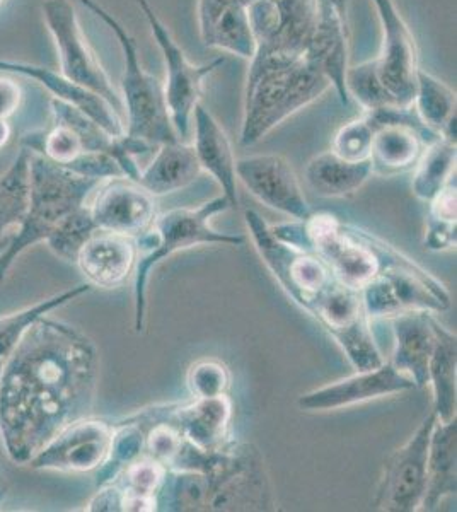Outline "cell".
<instances>
[{"label":"cell","instance_id":"6da1fadb","mask_svg":"<svg viewBox=\"0 0 457 512\" xmlns=\"http://www.w3.org/2000/svg\"><path fill=\"white\" fill-rule=\"evenodd\" d=\"M98 352L74 326L43 315L0 371V429L7 453L29 463L93 405Z\"/></svg>","mask_w":457,"mask_h":512},{"label":"cell","instance_id":"7a4b0ae2","mask_svg":"<svg viewBox=\"0 0 457 512\" xmlns=\"http://www.w3.org/2000/svg\"><path fill=\"white\" fill-rule=\"evenodd\" d=\"M331 86L330 77L318 60L251 65L244 93L241 146H255L277 125L321 98Z\"/></svg>","mask_w":457,"mask_h":512},{"label":"cell","instance_id":"3957f363","mask_svg":"<svg viewBox=\"0 0 457 512\" xmlns=\"http://www.w3.org/2000/svg\"><path fill=\"white\" fill-rule=\"evenodd\" d=\"M101 181L79 175L67 166L31 152L28 214L19 226V233L0 255V282L6 279L12 263L26 248L43 239L47 241L60 222L84 207Z\"/></svg>","mask_w":457,"mask_h":512},{"label":"cell","instance_id":"277c9868","mask_svg":"<svg viewBox=\"0 0 457 512\" xmlns=\"http://www.w3.org/2000/svg\"><path fill=\"white\" fill-rule=\"evenodd\" d=\"M231 209L227 198H214L198 209H174L156 217L154 226L135 239L137 263H135V330L144 332L147 311V284L152 270L178 251L198 245L239 246L246 243L241 234L219 233L210 226V219L224 210Z\"/></svg>","mask_w":457,"mask_h":512},{"label":"cell","instance_id":"5b68a950","mask_svg":"<svg viewBox=\"0 0 457 512\" xmlns=\"http://www.w3.org/2000/svg\"><path fill=\"white\" fill-rule=\"evenodd\" d=\"M96 18L110 28L122 48L125 70L122 77L123 108L127 110V135L159 147L169 142H180L169 118L162 82L149 74L140 62L139 47L118 19L99 6L96 0H81Z\"/></svg>","mask_w":457,"mask_h":512},{"label":"cell","instance_id":"8992f818","mask_svg":"<svg viewBox=\"0 0 457 512\" xmlns=\"http://www.w3.org/2000/svg\"><path fill=\"white\" fill-rule=\"evenodd\" d=\"M137 4L140 11L144 12L145 19L151 26L152 36L161 50L166 65V81L162 84L164 101L174 132L180 142H185L190 137L193 110L202 98L203 81L226 64V57L212 60L210 64H193L169 33L168 26L162 23V19L152 9L151 4L147 0H137Z\"/></svg>","mask_w":457,"mask_h":512},{"label":"cell","instance_id":"52a82bcc","mask_svg":"<svg viewBox=\"0 0 457 512\" xmlns=\"http://www.w3.org/2000/svg\"><path fill=\"white\" fill-rule=\"evenodd\" d=\"M41 12L57 48L60 74L69 81L101 94L116 110H122V94H118L105 67L99 62L98 55L89 45L72 2L45 0L41 4Z\"/></svg>","mask_w":457,"mask_h":512},{"label":"cell","instance_id":"ba28073f","mask_svg":"<svg viewBox=\"0 0 457 512\" xmlns=\"http://www.w3.org/2000/svg\"><path fill=\"white\" fill-rule=\"evenodd\" d=\"M360 296L369 320L393 318L406 311L440 313L451 306L446 287L415 262L384 268Z\"/></svg>","mask_w":457,"mask_h":512},{"label":"cell","instance_id":"9c48e42d","mask_svg":"<svg viewBox=\"0 0 457 512\" xmlns=\"http://www.w3.org/2000/svg\"><path fill=\"white\" fill-rule=\"evenodd\" d=\"M381 23V52L372 60L389 105L411 108L417 93L418 50L410 26L394 0H372Z\"/></svg>","mask_w":457,"mask_h":512},{"label":"cell","instance_id":"30bf717a","mask_svg":"<svg viewBox=\"0 0 457 512\" xmlns=\"http://www.w3.org/2000/svg\"><path fill=\"white\" fill-rule=\"evenodd\" d=\"M435 422L437 414L432 410L413 436L384 461L372 499V507L376 511H420L427 483L430 436Z\"/></svg>","mask_w":457,"mask_h":512},{"label":"cell","instance_id":"8fae6325","mask_svg":"<svg viewBox=\"0 0 457 512\" xmlns=\"http://www.w3.org/2000/svg\"><path fill=\"white\" fill-rule=\"evenodd\" d=\"M89 198L87 209L98 231L137 239L156 221V198L127 176L106 178Z\"/></svg>","mask_w":457,"mask_h":512},{"label":"cell","instance_id":"7c38bea8","mask_svg":"<svg viewBox=\"0 0 457 512\" xmlns=\"http://www.w3.org/2000/svg\"><path fill=\"white\" fill-rule=\"evenodd\" d=\"M236 176L253 197L270 209L278 210L296 221L313 216L296 171L289 161L277 154L249 156L236 161Z\"/></svg>","mask_w":457,"mask_h":512},{"label":"cell","instance_id":"4fadbf2b","mask_svg":"<svg viewBox=\"0 0 457 512\" xmlns=\"http://www.w3.org/2000/svg\"><path fill=\"white\" fill-rule=\"evenodd\" d=\"M113 427L99 420H77L35 454L29 463L41 470L91 472L110 453Z\"/></svg>","mask_w":457,"mask_h":512},{"label":"cell","instance_id":"5bb4252c","mask_svg":"<svg viewBox=\"0 0 457 512\" xmlns=\"http://www.w3.org/2000/svg\"><path fill=\"white\" fill-rule=\"evenodd\" d=\"M415 388L417 386L406 374L400 373L391 362L386 361L376 369L357 371L350 378L304 393L299 396L297 405L304 412H330Z\"/></svg>","mask_w":457,"mask_h":512},{"label":"cell","instance_id":"9a60e30c","mask_svg":"<svg viewBox=\"0 0 457 512\" xmlns=\"http://www.w3.org/2000/svg\"><path fill=\"white\" fill-rule=\"evenodd\" d=\"M139 417L149 422H168L197 448L219 451L229 444L227 432L232 417V403L227 395L197 398L190 405L151 408L139 414Z\"/></svg>","mask_w":457,"mask_h":512},{"label":"cell","instance_id":"2e32d148","mask_svg":"<svg viewBox=\"0 0 457 512\" xmlns=\"http://www.w3.org/2000/svg\"><path fill=\"white\" fill-rule=\"evenodd\" d=\"M0 72L28 77L38 82L52 94L53 98L74 106L76 110L81 111L82 115L93 120L105 134L110 135L111 139H122L127 135L125 123L108 99L94 93L91 89L84 88L81 84L69 81L60 72H53L52 69L41 67V65L2 59H0Z\"/></svg>","mask_w":457,"mask_h":512},{"label":"cell","instance_id":"e0dca14e","mask_svg":"<svg viewBox=\"0 0 457 512\" xmlns=\"http://www.w3.org/2000/svg\"><path fill=\"white\" fill-rule=\"evenodd\" d=\"M198 26L205 47L246 60L255 57L246 0H198Z\"/></svg>","mask_w":457,"mask_h":512},{"label":"cell","instance_id":"ac0fdd59","mask_svg":"<svg viewBox=\"0 0 457 512\" xmlns=\"http://www.w3.org/2000/svg\"><path fill=\"white\" fill-rule=\"evenodd\" d=\"M137 256L139 250L134 238L96 231L82 246L76 263L89 286L116 289L127 282Z\"/></svg>","mask_w":457,"mask_h":512},{"label":"cell","instance_id":"d6986e66","mask_svg":"<svg viewBox=\"0 0 457 512\" xmlns=\"http://www.w3.org/2000/svg\"><path fill=\"white\" fill-rule=\"evenodd\" d=\"M191 122H195L193 149L202 171L209 173L219 183L231 209H236L239 205L236 158L226 130L220 127V123L202 103L195 106Z\"/></svg>","mask_w":457,"mask_h":512},{"label":"cell","instance_id":"ffe728a7","mask_svg":"<svg viewBox=\"0 0 457 512\" xmlns=\"http://www.w3.org/2000/svg\"><path fill=\"white\" fill-rule=\"evenodd\" d=\"M389 320L394 333L393 357L389 362L417 388H425L429 384V362L435 342L434 315L430 311H406Z\"/></svg>","mask_w":457,"mask_h":512},{"label":"cell","instance_id":"44dd1931","mask_svg":"<svg viewBox=\"0 0 457 512\" xmlns=\"http://www.w3.org/2000/svg\"><path fill=\"white\" fill-rule=\"evenodd\" d=\"M457 424L456 419H437L430 436L427 458V483L420 511H435L457 490Z\"/></svg>","mask_w":457,"mask_h":512},{"label":"cell","instance_id":"7402d4cb","mask_svg":"<svg viewBox=\"0 0 457 512\" xmlns=\"http://www.w3.org/2000/svg\"><path fill=\"white\" fill-rule=\"evenodd\" d=\"M200 175L202 166L193 146L185 142H169L157 147L149 166L140 169L137 183L154 197H159L188 187Z\"/></svg>","mask_w":457,"mask_h":512},{"label":"cell","instance_id":"603a6c76","mask_svg":"<svg viewBox=\"0 0 457 512\" xmlns=\"http://www.w3.org/2000/svg\"><path fill=\"white\" fill-rule=\"evenodd\" d=\"M429 144L425 135L406 123H391L377 128L371 149L372 173L396 176L417 164L423 146Z\"/></svg>","mask_w":457,"mask_h":512},{"label":"cell","instance_id":"cb8c5ba5","mask_svg":"<svg viewBox=\"0 0 457 512\" xmlns=\"http://www.w3.org/2000/svg\"><path fill=\"white\" fill-rule=\"evenodd\" d=\"M374 175L371 161L350 163L328 151L311 159L306 168V181L318 197L345 198L359 192Z\"/></svg>","mask_w":457,"mask_h":512},{"label":"cell","instance_id":"d4e9b609","mask_svg":"<svg viewBox=\"0 0 457 512\" xmlns=\"http://www.w3.org/2000/svg\"><path fill=\"white\" fill-rule=\"evenodd\" d=\"M434 350L429 362V384L434 391V410L437 419H456V335L434 316Z\"/></svg>","mask_w":457,"mask_h":512},{"label":"cell","instance_id":"484cf974","mask_svg":"<svg viewBox=\"0 0 457 512\" xmlns=\"http://www.w3.org/2000/svg\"><path fill=\"white\" fill-rule=\"evenodd\" d=\"M413 110L432 134L456 142V93L427 70L418 69Z\"/></svg>","mask_w":457,"mask_h":512},{"label":"cell","instance_id":"4316f807","mask_svg":"<svg viewBox=\"0 0 457 512\" xmlns=\"http://www.w3.org/2000/svg\"><path fill=\"white\" fill-rule=\"evenodd\" d=\"M456 142L432 140L418 158L411 183V192L423 202H430L437 193L456 178Z\"/></svg>","mask_w":457,"mask_h":512},{"label":"cell","instance_id":"83f0119b","mask_svg":"<svg viewBox=\"0 0 457 512\" xmlns=\"http://www.w3.org/2000/svg\"><path fill=\"white\" fill-rule=\"evenodd\" d=\"M29 158L31 151L21 149L11 168L0 175V238L21 226L29 209Z\"/></svg>","mask_w":457,"mask_h":512},{"label":"cell","instance_id":"f1b7e54d","mask_svg":"<svg viewBox=\"0 0 457 512\" xmlns=\"http://www.w3.org/2000/svg\"><path fill=\"white\" fill-rule=\"evenodd\" d=\"M145 446V436L142 432V425L139 422L132 424H122L113 429L111 437L110 453L101 465L98 473V485H106L113 482V478L118 477L125 466L139 460L142 449Z\"/></svg>","mask_w":457,"mask_h":512},{"label":"cell","instance_id":"f546056e","mask_svg":"<svg viewBox=\"0 0 457 512\" xmlns=\"http://www.w3.org/2000/svg\"><path fill=\"white\" fill-rule=\"evenodd\" d=\"M96 231L98 229L94 226L93 217L86 204L60 222L48 236L47 243L55 255L67 262H76L82 246Z\"/></svg>","mask_w":457,"mask_h":512},{"label":"cell","instance_id":"4dcf8cb0","mask_svg":"<svg viewBox=\"0 0 457 512\" xmlns=\"http://www.w3.org/2000/svg\"><path fill=\"white\" fill-rule=\"evenodd\" d=\"M166 473L168 468L152 460L151 456L139 458L118 473L116 478L120 480L115 483V487L120 490L122 497H144L157 502V492L161 489Z\"/></svg>","mask_w":457,"mask_h":512},{"label":"cell","instance_id":"1f68e13d","mask_svg":"<svg viewBox=\"0 0 457 512\" xmlns=\"http://www.w3.org/2000/svg\"><path fill=\"white\" fill-rule=\"evenodd\" d=\"M374 132L376 130L372 128L365 115L355 118L336 132L333 144H331V151L335 152L338 158L350 161V163L369 161Z\"/></svg>","mask_w":457,"mask_h":512},{"label":"cell","instance_id":"d6a6232c","mask_svg":"<svg viewBox=\"0 0 457 512\" xmlns=\"http://www.w3.org/2000/svg\"><path fill=\"white\" fill-rule=\"evenodd\" d=\"M345 89H347L348 98L353 96L357 99V103L364 108V111L391 106L388 96L382 91L381 84L377 81L372 60L347 69Z\"/></svg>","mask_w":457,"mask_h":512},{"label":"cell","instance_id":"836d02e7","mask_svg":"<svg viewBox=\"0 0 457 512\" xmlns=\"http://www.w3.org/2000/svg\"><path fill=\"white\" fill-rule=\"evenodd\" d=\"M186 381L191 395L197 398H214L226 395L231 383V374L222 362L200 361L190 367Z\"/></svg>","mask_w":457,"mask_h":512},{"label":"cell","instance_id":"e575fe53","mask_svg":"<svg viewBox=\"0 0 457 512\" xmlns=\"http://www.w3.org/2000/svg\"><path fill=\"white\" fill-rule=\"evenodd\" d=\"M456 246V222L439 221L429 216L425 248L430 251H446Z\"/></svg>","mask_w":457,"mask_h":512},{"label":"cell","instance_id":"d590c367","mask_svg":"<svg viewBox=\"0 0 457 512\" xmlns=\"http://www.w3.org/2000/svg\"><path fill=\"white\" fill-rule=\"evenodd\" d=\"M456 200V178H454L430 200L429 216L439 221L456 222Z\"/></svg>","mask_w":457,"mask_h":512},{"label":"cell","instance_id":"8d00e7d4","mask_svg":"<svg viewBox=\"0 0 457 512\" xmlns=\"http://www.w3.org/2000/svg\"><path fill=\"white\" fill-rule=\"evenodd\" d=\"M21 103V88L16 81L0 77V118L12 117Z\"/></svg>","mask_w":457,"mask_h":512},{"label":"cell","instance_id":"74e56055","mask_svg":"<svg viewBox=\"0 0 457 512\" xmlns=\"http://www.w3.org/2000/svg\"><path fill=\"white\" fill-rule=\"evenodd\" d=\"M11 139V127L4 118H0V149L6 146L7 142Z\"/></svg>","mask_w":457,"mask_h":512},{"label":"cell","instance_id":"f35d334b","mask_svg":"<svg viewBox=\"0 0 457 512\" xmlns=\"http://www.w3.org/2000/svg\"><path fill=\"white\" fill-rule=\"evenodd\" d=\"M333 2L338 6V9H342V11L347 9L348 0H333Z\"/></svg>","mask_w":457,"mask_h":512},{"label":"cell","instance_id":"ab89813d","mask_svg":"<svg viewBox=\"0 0 457 512\" xmlns=\"http://www.w3.org/2000/svg\"><path fill=\"white\" fill-rule=\"evenodd\" d=\"M4 2H6V0H0V6H2V4H4Z\"/></svg>","mask_w":457,"mask_h":512}]
</instances>
